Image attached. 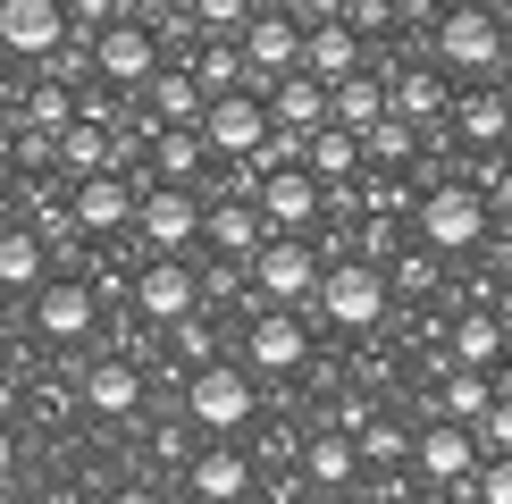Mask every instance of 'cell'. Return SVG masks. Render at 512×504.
I'll list each match as a JSON object with an SVG mask.
<instances>
[{"label": "cell", "mask_w": 512, "mask_h": 504, "mask_svg": "<svg viewBox=\"0 0 512 504\" xmlns=\"http://www.w3.org/2000/svg\"><path fill=\"white\" fill-rule=\"evenodd\" d=\"M269 236H311L319 210H328V185L311 177V168H286V177H261V194H252Z\"/></svg>", "instance_id": "5bb4252c"}, {"label": "cell", "mask_w": 512, "mask_h": 504, "mask_svg": "<svg viewBox=\"0 0 512 504\" xmlns=\"http://www.w3.org/2000/svg\"><path fill=\"white\" fill-rule=\"evenodd\" d=\"M454 504H512V454H487L471 488H454Z\"/></svg>", "instance_id": "e575fe53"}, {"label": "cell", "mask_w": 512, "mask_h": 504, "mask_svg": "<svg viewBox=\"0 0 512 504\" xmlns=\"http://www.w3.org/2000/svg\"><path fill=\"white\" fill-rule=\"evenodd\" d=\"M303 479H311V488H353V479H361V446L336 437V429H319L303 446Z\"/></svg>", "instance_id": "4dcf8cb0"}, {"label": "cell", "mask_w": 512, "mask_h": 504, "mask_svg": "<svg viewBox=\"0 0 512 504\" xmlns=\"http://www.w3.org/2000/svg\"><path fill=\"white\" fill-rule=\"evenodd\" d=\"M479 429H462V420H420V437H412V471L429 479V488H471L479 479Z\"/></svg>", "instance_id": "9c48e42d"}, {"label": "cell", "mask_w": 512, "mask_h": 504, "mask_svg": "<svg viewBox=\"0 0 512 504\" xmlns=\"http://www.w3.org/2000/svg\"><path fill=\"white\" fill-rule=\"evenodd\" d=\"M487 412H496V378H487V370H445L437 378L429 420H462V429H479Z\"/></svg>", "instance_id": "484cf974"}, {"label": "cell", "mask_w": 512, "mask_h": 504, "mask_svg": "<svg viewBox=\"0 0 512 504\" xmlns=\"http://www.w3.org/2000/svg\"><path fill=\"white\" fill-rule=\"evenodd\" d=\"M504 59H512V42H504V9H479V0L445 9V26H437V68H445V76L496 84V76H504Z\"/></svg>", "instance_id": "7a4b0ae2"}, {"label": "cell", "mask_w": 512, "mask_h": 504, "mask_svg": "<svg viewBox=\"0 0 512 504\" xmlns=\"http://www.w3.org/2000/svg\"><path fill=\"white\" fill-rule=\"evenodd\" d=\"M311 362V328H303V311H252L244 320V370H261V378H294Z\"/></svg>", "instance_id": "8fae6325"}, {"label": "cell", "mask_w": 512, "mask_h": 504, "mask_svg": "<svg viewBox=\"0 0 512 504\" xmlns=\"http://www.w3.org/2000/svg\"><path fill=\"white\" fill-rule=\"evenodd\" d=\"M378 118H395V110H387V76H378V68L328 93V126H345V135H370Z\"/></svg>", "instance_id": "f1b7e54d"}, {"label": "cell", "mask_w": 512, "mask_h": 504, "mask_svg": "<svg viewBox=\"0 0 512 504\" xmlns=\"http://www.w3.org/2000/svg\"><path fill=\"white\" fill-rule=\"evenodd\" d=\"M76 404L93 412V420H135L143 412V362H126V353H93Z\"/></svg>", "instance_id": "d6986e66"}, {"label": "cell", "mask_w": 512, "mask_h": 504, "mask_svg": "<svg viewBox=\"0 0 512 504\" xmlns=\"http://www.w3.org/2000/svg\"><path fill=\"white\" fill-rule=\"evenodd\" d=\"M403 504H454L445 488H403Z\"/></svg>", "instance_id": "b9f144b4"}, {"label": "cell", "mask_w": 512, "mask_h": 504, "mask_svg": "<svg viewBox=\"0 0 512 504\" xmlns=\"http://www.w3.org/2000/svg\"><path fill=\"white\" fill-rule=\"evenodd\" d=\"M143 185H152V177H93V185H68L76 236H118V227H135Z\"/></svg>", "instance_id": "e0dca14e"}, {"label": "cell", "mask_w": 512, "mask_h": 504, "mask_svg": "<svg viewBox=\"0 0 512 504\" xmlns=\"http://www.w3.org/2000/svg\"><path fill=\"white\" fill-rule=\"evenodd\" d=\"M361 168H370V143L361 135H345V126H319L311 135V177L328 185V194L336 185H361Z\"/></svg>", "instance_id": "83f0119b"}, {"label": "cell", "mask_w": 512, "mask_h": 504, "mask_svg": "<svg viewBox=\"0 0 512 504\" xmlns=\"http://www.w3.org/2000/svg\"><path fill=\"white\" fill-rule=\"evenodd\" d=\"M185 488H194L202 504H244L252 496V462L236 446H202L194 462H185Z\"/></svg>", "instance_id": "603a6c76"}, {"label": "cell", "mask_w": 512, "mask_h": 504, "mask_svg": "<svg viewBox=\"0 0 512 504\" xmlns=\"http://www.w3.org/2000/svg\"><path fill=\"white\" fill-rule=\"evenodd\" d=\"M303 51H311V17L261 9V17H252V34H244V76H252V93L269 101L286 76H303Z\"/></svg>", "instance_id": "8992f818"}, {"label": "cell", "mask_w": 512, "mask_h": 504, "mask_svg": "<svg viewBox=\"0 0 512 504\" xmlns=\"http://www.w3.org/2000/svg\"><path fill=\"white\" fill-rule=\"evenodd\" d=\"M387 110L403 126H420V135H437V126L454 118V76H445L437 59H403V68L387 76Z\"/></svg>", "instance_id": "4fadbf2b"}, {"label": "cell", "mask_w": 512, "mask_h": 504, "mask_svg": "<svg viewBox=\"0 0 512 504\" xmlns=\"http://www.w3.org/2000/svg\"><path fill=\"white\" fill-rule=\"evenodd\" d=\"M412 227H420V244H429V252H471V244H487L496 210H487V194H479L471 177H437L429 194H420Z\"/></svg>", "instance_id": "3957f363"}, {"label": "cell", "mask_w": 512, "mask_h": 504, "mask_svg": "<svg viewBox=\"0 0 512 504\" xmlns=\"http://www.w3.org/2000/svg\"><path fill=\"white\" fill-rule=\"evenodd\" d=\"M101 504H160L152 488H118V496H101Z\"/></svg>", "instance_id": "7bdbcfd3"}, {"label": "cell", "mask_w": 512, "mask_h": 504, "mask_svg": "<svg viewBox=\"0 0 512 504\" xmlns=\"http://www.w3.org/2000/svg\"><path fill=\"white\" fill-rule=\"evenodd\" d=\"M135 244L152 252V261H185V244H202V194L194 185H143Z\"/></svg>", "instance_id": "52a82bcc"}, {"label": "cell", "mask_w": 512, "mask_h": 504, "mask_svg": "<svg viewBox=\"0 0 512 504\" xmlns=\"http://www.w3.org/2000/svg\"><path fill=\"white\" fill-rule=\"evenodd\" d=\"M445 362H454V370H487V378H496V370L512 362V328H504L487 303H471L454 328H445Z\"/></svg>", "instance_id": "44dd1931"}, {"label": "cell", "mask_w": 512, "mask_h": 504, "mask_svg": "<svg viewBox=\"0 0 512 504\" xmlns=\"http://www.w3.org/2000/svg\"><path fill=\"white\" fill-rule=\"evenodd\" d=\"M210 168L202 126H152V185H194Z\"/></svg>", "instance_id": "4316f807"}, {"label": "cell", "mask_w": 512, "mask_h": 504, "mask_svg": "<svg viewBox=\"0 0 512 504\" xmlns=\"http://www.w3.org/2000/svg\"><path fill=\"white\" fill-rule=\"evenodd\" d=\"M445 135L471 143V160H479V152H504V143H512V101H504V84H462Z\"/></svg>", "instance_id": "ffe728a7"}, {"label": "cell", "mask_w": 512, "mask_h": 504, "mask_svg": "<svg viewBox=\"0 0 512 504\" xmlns=\"http://www.w3.org/2000/svg\"><path fill=\"white\" fill-rule=\"evenodd\" d=\"M194 84H202L210 101L252 93V76H244V42H202V51H194Z\"/></svg>", "instance_id": "1f68e13d"}, {"label": "cell", "mask_w": 512, "mask_h": 504, "mask_svg": "<svg viewBox=\"0 0 512 504\" xmlns=\"http://www.w3.org/2000/svg\"><path fill=\"white\" fill-rule=\"evenodd\" d=\"M202 110H210V93L194 84V68H177V59H168L152 76V93H143V118L152 126H202Z\"/></svg>", "instance_id": "cb8c5ba5"}, {"label": "cell", "mask_w": 512, "mask_h": 504, "mask_svg": "<svg viewBox=\"0 0 512 504\" xmlns=\"http://www.w3.org/2000/svg\"><path fill=\"white\" fill-rule=\"evenodd\" d=\"M42 286H51V244H42L34 219H26V227L0 236V294H42Z\"/></svg>", "instance_id": "d4e9b609"}, {"label": "cell", "mask_w": 512, "mask_h": 504, "mask_svg": "<svg viewBox=\"0 0 512 504\" xmlns=\"http://www.w3.org/2000/svg\"><path fill=\"white\" fill-rule=\"evenodd\" d=\"M361 143H370V168H387V177H395V168H412L420 152H429V135H420V126H403V118H378Z\"/></svg>", "instance_id": "d6a6232c"}, {"label": "cell", "mask_w": 512, "mask_h": 504, "mask_svg": "<svg viewBox=\"0 0 512 504\" xmlns=\"http://www.w3.org/2000/svg\"><path fill=\"white\" fill-rule=\"evenodd\" d=\"M9 471H17V429L0 420V488H9Z\"/></svg>", "instance_id": "60d3db41"}, {"label": "cell", "mask_w": 512, "mask_h": 504, "mask_svg": "<svg viewBox=\"0 0 512 504\" xmlns=\"http://www.w3.org/2000/svg\"><path fill=\"white\" fill-rule=\"evenodd\" d=\"M202 236L219 261H252V252L269 244V227H261V210L252 202H227V194H202Z\"/></svg>", "instance_id": "7402d4cb"}, {"label": "cell", "mask_w": 512, "mask_h": 504, "mask_svg": "<svg viewBox=\"0 0 512 504\" xmlns=\"http://www.w3.org/2000/svg\"><path fill=\"white\" fill-rule=\"evenodd\" d=\"M479 446L487 454H512V395H496V412L479 420Z\"/></svg>", "instance_id": "ab89813d"}, {"label": "cell", "mask_w": 512, "mask_h": 504, "mask_svg": "<svg viewBox=\"0 0 512 504\" xmlns=\"http://www.w3.org/2000/svg\"><path fill=\"white\" fill-rule=\"evenodd\" d=\"M395 17H403V9H387V0H336V26H353L361 42L395 34Z\"/></svg>", "instance_id": "d590c367"}, {"label": "cell", "mask_w": 512, "mask_h": 504, "mask_svg": "<svg viewBox=\"0 0 512 504\" xmlns=\"http://www.w3.org/2000/svg\"><path fill=\"white\" fill-rule=\"evenodd\" d=\"M496 84H504V101H512V59H504V76H496Z\"/></svg>", "instance_id": "f6af8a7d"}, {"label": "cell", "mask_w": 512, "mask_h": 504, "mask_svg": "<svg viewBox=\"0 0 512 504\" xmlns=\"http://www.w3.org/2000/svg\"><path fill=\"white\" fill-rule=\"evenodd\" d=\"M252 412H261V395H252V370L244 362H210L185 378V420H194L202 446H236L252 429Z\"/></svg>", "instance_id": "6da1fadb"}, {"label": "cell", "mask_w": 512, "mask_h": 504, "mask_svg": "<svg viewBox=\"0 0 512 504\" xmlns=\"http://www.w3.org/2000/svg\"><path fill=\"white\" fill-rule=\"evenodd\" d=\"M0 51L9 59L68 51V9H59V0H0Z\"/></svg>", "instance_id": "ac0fdd59"}, {"label": "cell", "mask_w": 512, "mask_h": 504, "mask_svg": "<svg viewBox=\"0 0 512 504\" xmlns=\"http://www.w3.org/2000/svg\"><path fill=\"white\" fill-rule=\"evenodd\" d=\"M387 286H395V294H429V286H437V252H429V244H420V252H395V261H387Z\"/></svg>", "instance_id": "8d00e7d4"}, {"label": "cell", "mask_w": 512, "mask_h": 504, "mask_svg": "<svg viewBox=\"0 0 512 504\" xmlns=\"http://www.w3.org/2000/svg\"><path fill=\"white\" fill-rule=\"evenodd\" d=\"M412 454V429H403V420H378L370 437H361V462H403Z\"/></svg>", "instance_id": "f35d334b"}, {"label": "cell", "mask_w": 512, "mask_h": 504, "mask_svg": "<svg viewBox=\"0 0 512 504\" xmlns=\"http://www.w3.org/2000/svg\"><path fill=\"white\" fill-rule=\"evenodd\" d=\"M160 68H168V51H160V34L143 26V17H118V26L93 42V76H101V84H118L126 101L152 93V76H160Z\"/></svg>", "instance_id": "ba28073f"}, {"label": "cell", "mask_w": 512, "mask_h": 504, "mask_svg": "<svg viewBox=\"0 0 512 504\" xmlns=\"http://www.w3.org/2000/svg\"><path fill=\"white\" fill-rule=\"evenodd\" d=\"M319 278H328V261L311 252V236H269L261 252H252V294H261L269 311L319 303Z\"/></svg>", "instance_id": "5b68a950"}, {"label": "cell", "mask_w": 512, "mask_h": 504, "mask_svg": "<svg viewBox=\"0 0 512 504\" xmlns=\"http://www.w3.org/2000/svg\"><path fill=\"white\" fill-rule=\"evenodd\" d=\"M269 126L319 135V126H328V84H319V76H286V84L269 93Z\"/></svg>", "instance_id": "f546056e"}, {"label": "cell", "mask_w": 512, "mask_h": 504, "mask_svg": "<svg viewBox=\"0 0 512 504\" xmlns=\"http://www.w3.org/2000/svg\"><path fill=\"white\" fill-rule=\"evenodd\" d=\"M202 143H210V160H227V168L261 160V143H269V101H261V93L210 101V110H202Z\"/></svg>", "instance_id": "30bf717a"}, {"label": "cell", "mask_w": 512, "mask_h": 504, "mask_svg": "<svg viewBox=\"0 0 512 504\" xmlns=\"http://www.w3.org/2000/svg\"><path fill=\"white\" fill-rule=\"evenodd\" d=\"M0 504H34V496H17V488H0Z\"/></svg>", "instance_id": "ee69618b"}, {"label": "cell", "mask_w": 512, "mask_h": 504, "mask_svg": "<svg viewBox=\"0 0 512 504\" xmlns=\"http://www.w3.org/2000/svg\"><path fill=\"white\" fill-rule=\"evenodd\" d=\"M118 17H126V9H110V0H76V9H68V42H84V51H93Z\"/></svg>", "instance_id": "74e56055"}, {"label": "cell", "mask_w": 512, "mask_h": 504, "mask_svg": "<svg viewBox=\"0 0 512 504\" xmlns=\"http://www.w3.org/2000/svg\"><path fill=\"white\" fill-rule=\"evenodd\" d=\"M387 303H395V286H387V269H378V261H345V252H336L328 278H319V320L345 328V336L378 328V320H387Z\"/></svg>", "instance_id": "277c9868"}, {"label": "cell", "mask_w": 512, "mask_h": 504, "mask_svg": "<svg viewBox=\"0 0 512 504\" xmlns=\"http://www.w3.org/2000/svg\"><path fill=\"white\" fill-rule=\"evenodd\" d=\"M504 160H512V143H504Z\"/></svg>", "instance_id": "bcb514c9"}, {"label": "cell", "mask_w": 512, "mask_h": 504, "mask_svg": "<svg viewBox=\"0 0 512 504\" xmlns=\"http://www.w3.org/2000/svg\"><path fill=\"white\" fill-rule=\"evenodd\" d=\"M378 59H370V42H361L353 26H336V9H311V51H303V76H319L336 93V84H353V76H370Z\"/></svg>", "instance_id": "2e32d148"}, {"label": "cell", "mask_w": 512, "mask_h": 504, "mask_svg": "<svg viewBox=\"0 0 512 504\" xmlns=\"http://www.w3.org/2000/svg\"><path fill=\"white\" fill-rule=\"evenodd\" d=\"M168 345H177L185 378H194V370H210V362H219V328H210V311H194V320H177V328H168Z\"/></svg>", "instance_id": "836d02e7"}, {"label": "cell", "mask_w": 512, "mask_h": 504, "mask_svg": "<svg viewBox=\"0 0 512 504\" xmlns=\"http://www.w3.org/2000/svg\"><path fill=\"white\" fill-rule=\"evenodd\" d=\"M34 328L51 336V345H68V353H76L84 336H101V294L84 286V278H68V269H59V278L34 294Z\"/></svg>", "instance_id": "9a60e30c"}, {"label": "cell", "mask_w": 512, "mask_h": 504, "mask_svg": "<svg viewBox=\"0 0 512 504\" xmlns=\"http://www.w3.org/2000/svg\"><path fill=\"white\" fill-rule=\"evenodd\" d=\"M194 311H202V269L194 261H143L135 269V320L177 328V320H194Z\"/></svg>", "instance_id": "7c38bea8"}]
</instances>
